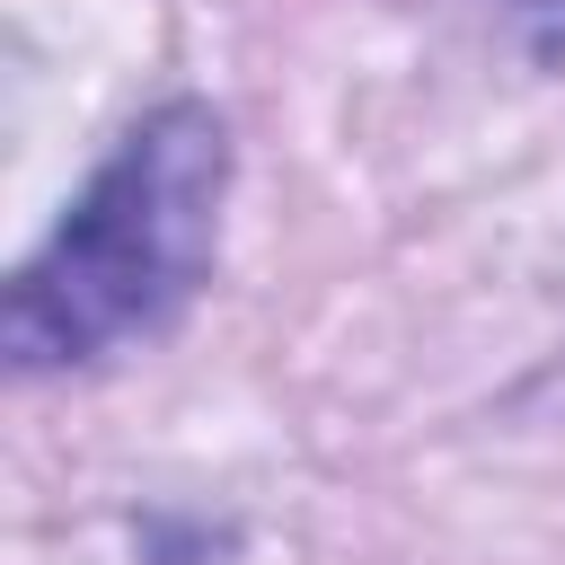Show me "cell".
Returning <instances> with one entry per match:
<instances>
[{
  "instance_id": "obj_1",
  "label": "cell",
  "mask_w": 565,
  "mask_h": 565,
  "mask_svg": "<svg viewBox=\"0 0 565 565\" xmlns=\"http://www.w3.org/2000/svg\"><path fill=\"white\" fill-rule=\"evenodd\" d=\"M221 177H230V141L203 106L150 115L115 150V168L71 203L53 247L9 282V353L44 371L159 327L212 256Z\"/></svg>"
},
{
  "instance_id": "obj_2",
  "label": "cell",
  "mask_w": 565,
  "mask_h": 565,
  "mask_svg": "<svg viewBox=\"0 0 565 565\" xmlns=\"http://www.w3.org/2000/svg\"><path fill=\"white\" fill-rule=\"evenodd\" d=\"M512 9H521V18H530L547 44H565V0H512Z\"/></svg>"
}]
</instances>
